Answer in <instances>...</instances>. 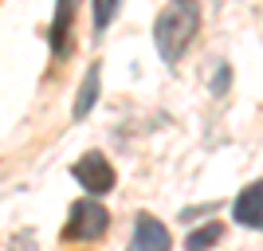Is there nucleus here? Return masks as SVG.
Listing matches in <instances>:
<instances>
[{
    "label": "nucleus",
    "mask_w": 263,
    "mask_h": 251,
    "mask_svg": "<svg viewBox=\"0 0 263 251\" xmlns=\"http://www.w3.org/2000/svg\"><path fill=\"white\" fill-rule=\"evenodd\" d=\"M197 28H200V4H193V0H181V4H169V8H161V16H157V24H154L157 55H161L165 63H177V59L185 55V47L193 44Z\"/></svg>",
    "instance_id": "f257e3e1"
},
{
    "label": "nucleus",
    "mask_w": 263,
    "mask_h": 251,
    "mask_svg": "<svg viewBox=\"0 0 263 251\" xmlns=\"http://www.w3.org/2000/svg\"><path fill=\"white\" fill-rule=\"evenodd\" d=\"M110 228V212L99 204V200H79L71 208V220L63 228V240H79V243H95L102 240Z\"/></svg>",
    "instance_id": "f03ea898"
},
{
    "label": "nucleus",
    "mask_w": 263,
    "mask_h": 251,
    "mask_svg": "<svg viewBox=\"0 0 263 251\" xmlns=\"http://www.w3.org/2000/svg\"><path fill=\"white\" fill-rule=\"evenodd\" d=\"M75 177H79V185L87 192H95V197L114 188V169H110V161L102 153H83L75 161Z\"/></svg>",
    "instance_id": "7ed1b4c3"
},
{
    "label": "nucleus",
    "mask_w": 263,
    "mask_h": 251,
    "mask_svg": "<svg viewBox=\"0 0 263 251\" xmlns=\"http://www.w3.org/2000/svg\"><path fill=\"white\" fill-rule=\"evenodd\" d=\"M169 231H165V224L161 220H154V216H138L134 220V251H169Z\"/></svg>",
    "instance_id": "20e7f679"
},
{
    "label": "nucleus",
    "mask_w": 263,
    "mask_h": 251,
    "mask_svg": "<svg viewBox=\"0 0 263 251\" xmlns=\"http://www.w3.org/2000/svg\"><path fill=\"white\" fill-rule=\"evenodd\" d=\"M236 224H248V228H263V181H255V185H248L236 197Z\"/></svg>",
    "instance_id": "39448f33"
},
{
    "label": "nucleus",
    "mask_w": 263,
    "mask_h": 251,
    "mask_svg": "<svg viewBox=\"0 0 263 251\" xmlns=\"http://www.w3.org/2000/svg\"><path fill=\"white\" fill-rule=\"evenodd\" d=\"M99 63H90L87 67V79H83V87H79V99H75V118H87L90 106L99 102Z\"/></svg>",
    "instance_id": "423d86ee"
},
{
    "label": "nucleus",
    "mask_w": 263,
    "mask_h": 251,
    "mask_svg": "<svg viewBox=\"0 0 263 251\" xmlns=\"http://www.w3.org/2000/svg\"><path fill=\"white\" fill-rule=\"evenodd\" d=\"M71 16H75V4H59L55 24H51V51L55 55L67 51V28H71Z\"/></svg>",
    "instance_id": "0eeeda50"
},
{
    "label": "nucleus",
    "mask_w": 263,
    "mask_h": 251,
    "mask_svg": "<svg viewBox=\"0 0 263 251\" xmlns=\"http://www.w3.org/2000/svg\"><path fill=\"white\" fill-rule=\"evenodd\" d=\"M220 236H224V228H220V224H209V228L193 231V236L185 240V247L189 251H204V247H212V243H220Z\"/></svg>",
    "instance_id": "6e6552de"
},
{
    "label": "nucleus",
    "mask_w": 263,
    "mask_h": 251,
    "mask_svg": "<svg viewBox=\"0 0 263 251\" xmlns=\"http://www.w3.org/2000/svg\"><path fill=\"white\" fill-rule=\"evenodd\" d=\"M114 16H118V4H114V0H99V4H95V32H102Z\"/></svg>",
    "instance_id": "1a4fd4ad"
},
{
    "label": "nucleus",
    "mask_w": 263,
    "mask_h": 251,
    "mask_svg": "<svg viewBox=\"0 0 263 251\" xmlns=\"http://www.w3.org/2000/svg\"><path fill=\"white\" fill-rule=\"evenodd\" d=\"M212 87H216V90H224V87H228V67H224V63H220V71H216V83H212Z\"/></svg>",
    "instance_id": "9d476101"
}]
</instances>
